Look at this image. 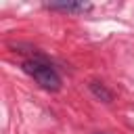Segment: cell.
Instances as JSON below:
<instances>
[{"label":"cell","mask_w":134,"mask_h":134,"mask_svg":"<svg viewBox=\"0 0 134 134\" xmlns=\"http://www.w3.org/2000/svg\"><path fill=\"white\" fill-rule=\"evenodd\" d=\"M23 71L27 75H31L44 90L57 92L61 90V75L54 71V67L50 63H46L44 59H27L23 63Z\"/></svg>","instance_id":"obj_1"},{"label":"cell","mask_w":134,"mask_h":134,"mask_svg":"<svg viewBox=\"0 0 134 134\" xmlns=\"http://www.w3.org/2000/svg\"><path fill=\"white\" fill-rule=\"evenodd\" d=\"M46 8L61 10V13H86L92 8V4H88V2H48Z\"/></svg>","instance_id":"obj_2"},{"label":"cell","mask_w":134,"mask_h":134,"mask_svg":"<svg viewBox=\"0 0 134 134\" xmlns=\"http://www.w3.org/2000/svg\"><path fill=\"white\" fill-rule=\"evenodd\" d=\"M90 90H92V94H94L96 98H100L103 103H111V98H113L111 90H107L105 84H100V82H90Z\"/></svg>","instance_id":"obj_3"},{"label":"cell","mask_w":134,"mask_h":134,"mask_svg":"<svg viewBox=\"0 0 134 134\" xmlns=\"http://www.w3.org/2000/svg\"><path fill=\"white\" fill-rule=\"evenodd\" d=\"M96 134H105V132H96Z\"/></svg>","instance_id":"obj_4"}]
</instances>
